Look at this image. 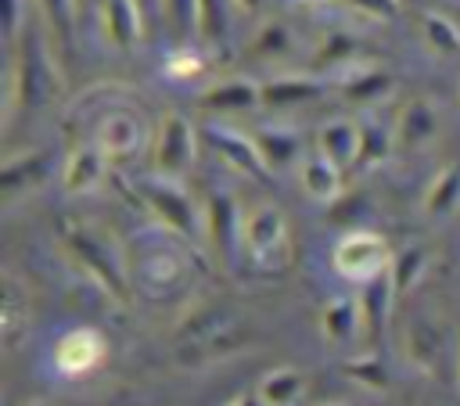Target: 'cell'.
I'll list each match as a JSON object with an SVG mask.
<instances>
[{
  "mask_svg": "<svg viewBox=\"0 0 460 406\" xmlns=\"http://www.w3.org/2000/svg\"><path fill=\"white\" fill-rule=\"evenodd\" d=\"M65 237V248L68 255L119 302L129 298V284H126V266H122V255H119V244L93 223H68L61 230Z\"/></svg>",
  "mask_w": 460,
  "mask_h": 406,
  "instance_id": "1",
  "label": "cell"
},
{
  "mask_svg": "<svg viewBox=\"0 0 460 406\" xmlns=\"http://www.w3.org/2000/svg\"><path fill=\"white\" fill-rule=\"evenodd\" d=\"M140 198L147 201V208L180 237L198 241V234L205 230V212H198V205L187 198V190L172 180V176H158L151 172L147 180H140Z\"/></svg>",
  "mask_w": 460,
  "mask_h": 406,
  "instance_id": "2",
  "label": "cell"
},
{
  "mask_svg": "<svg viewBox=\"0 0 460 406\" xmlns=\"http://www.w3.org/2000/svg\"><path fill=\"white\" fill-rule=\"evenodd\" d=\"M198 158V129L190 126L187 115L165 111L158 119L155 140H151V165L158 176H183Z\"/></svg>",
  "mask_w": 460,
  "mask_h": 406,
  "instance_id": "3",
  "label": "cell"
},
{
  "mask_svg": "<svg viewBox=\"0 0 460 406\" xmlns=\"http://www.w3.org/2000/svg\"><path fill=\"white\" fill-rule=\"evenodd\" d=\"M50 61L43 54V43L40 36H25L22 40V50L14 57V72H11V108L7 111H18V108H36L47 90H50Z\"/></svg>",
  "mask_w": 460,
  "mask_h": 406,
  "instance_id": "4",
  "label": "cell"
},
{
  "mask_svg": "<svg viewBox=\"0 0 460 406\" xmlns=\"http://www.w3.org/2000/svg\"><path fill=\"white\" fill-rule=\"evenodd\" d=\"M388 262H392L388 244L377 234H370V230H349L334 244V269L345 280L367 284L370 277H377L381 269H388Z\"/></svg>",
  "mask_w": 460,
  "mask_h": 406,
  "instance_id": "5",
  "label": "cell"
},
{
  "mask_svg": "<svg viewBox=\"0 0 460 406\" xmlns=\"http://www.w3.org/2000/svg\"><path fill=\"white\" fill-rule=\"evenodd\" d=\"M241 248L248 252L252 262L284 259V248H288V219H284V212L277 205H259V208L244 212Z\"/></svg>",
  "mask_w": 460,
  "mask_h": 406,
  "instance_id": "6",
  "label": "cell"
},
{
  "mask_svg": "<svg viewBox=\"0 0 460 406\" xmlns=\"http://www.w3.org/2000/svg\"><path fill=\"white\" fill-rule=\"evenodd\" d=\"M108 356V341L101 338V331L93 327H72L68 334L58 338L54 345V366L65 377H83L93 374Z\"/></svg>",
  "mask_w": 460,
  "mask_h": 406,
  "instance_id": "7",
  "label": "cell"
},
{
  "mask_svg": "<svg viewBox=\"0 0 460 406\" xmlns=\"http://www.w3.org/2000/svg\"><path fill=\"white\" fill-rule=\"evenodd\" d=\"M201 140H205L226 165H234L237 172H244V176H270V169H266V162H262V154H259V147H255V137H244L241 129L208 122V126H201Z\"/></svg>",
  "mask_w": 460,
  "mask_h": 406,
  "instance_id": "8",
  "label": "cell"
},
{
  "mask_svg": "<svg viewBox=\"0 0 460 406\" xmlns=\"http://www.w3.org/2000/svg\"><path fill=\"white\" fill-rule=\"evenodd\" d=\"M395 147L399 151H424L438 137V104L431 97H410L395 119Z\"/></svg>",
  "mask_w": 460,
  "mask_h": 406,
  "instance_id": "9",
  "label": "cell"
},
{
  "mask_svg": "<svg viewBox=\"0 0 460 406\" xmlns=\"http://www.w3.org/2000/svg\"><path fill=\"white\" fill-rule=\"evenodd\" d=\"M241 226H244V216L237 212V201L223 190L208 194V201H205V237H208V244L219 259H230L237 252Z\"/></svg>",
  "mask_w": 460,
  "mask_h": 406,
  "instance_id": "10",
  "label": "cell"
},
{
  "mask_svg": "<svg viewBox=\"0 0 460 406\" xmlns=\"http://www.w3.org/2000/svg\"><path fill=\"white\" fill-rule=\"evenodd\" d=\"M97 147L111 162H129L144 147V126L133 111H108L104 122L97 126Z\"/></svg>",
  "mask_w": 460,
  "mask_h": 406,
  "instance_id": "11",
  "label": "cell"
},
{
  "mask_svg": "<svg viewBox=\"0 0 460 406\" xmlns=\"http://www.w3.org/2000/svg\"><path fill=\"white\" fill-rule=\"evenodd\" d=\"M144 7L140 0H104L101 7V25H104V36L111 47L119 50H133L144 36Z\"/></svg>",
  "mask_w": 460,
  "mask_h": 406,
  "instance_id": "12",
  "label": "cell"
},
{
  "mask_svg": "<svg viewBox=\"0 0 460 406\" xmlns=\"http://www.w3.org/2000/svg\"><path fill=\"white\" fill-rule=\"evenodd\" d=\"M399 298L395 291V280H392V269H381L377 277H370L359 291V313H363V334L367 338H381L385 334V323H388V309L392 302Z\"/></svg>",
  "mask_w": 460,
  "mask_h": 406,
  "instance_id": "13",
  "label": "cell"
},
{
  "mask_svg": "<svg viewBox=\"0 0 460 406\" xmlns=\"http://www.w3.org/2000/svg\"><path fill=\"white\" fill-rule=\"evenodd\" d=\"M252 137H255V147H259L270 176L284 172L291 165H302V137L295 129H288V126H259Z\"/></svg>",
  "mask_w": 460,
  "mask_h": 406,
  "instance_id": "14",
  "label": "cell"
},
{
  "mask_svg": "<svg viewBox=\"0 0 460 406\" xmlns=\"http://www.w3.org/2000/svg\"><path fill=\"white\" fill-rule=\"evenodd\" d=\"M104 162L108 154L97 144H79L61 165V187L68 194H90L104 180Z\"/></svg>",
  "mask_w": 460,
  "mask_h": 406,
  "instance_id": "15",
  "label": "cell"
},
{
  "mask_svg": "<svg viewBox=\"0 0 460 406\" xmlns=\"http://www.w3.org/2000/svg\"><path fill=\"white\" fill-rule=\"evenodd\" d=\"M259 104H262V86L252 83V79H241V75L219 79V83H212L201 93V108L219 111V115H226V111H252Z\"/></svg>",
  "mask_w": 460,
  "mask_h": 406,
  "instance_id": "16",
  "label": "cell"
},
{
  "mask_svg": "<svg viewBox=\"0 0 460 406\" xmlns=\"http://www.w3.org/2000/svg\"><path fill=\"white\" fill-rule=\"evenodd\" d=\"M316 147L323 158H331L341 172L356 169V154H359V122L352 119H331L320 126L316 133Z\"/></svg>",
  "mask_w": 460,
  "mask_h": 406,
  "instance_id": "17",
  "label": "cell"
},
{
  "mask_svg": "<svg viewBox=\"0 0 460 406\" xmlns=\"http://www.w3.org/2000/svg\"><path fill=\"white\" fill-rule=\"evenodd\" d=\"M392 86H395L392 72H385L377 65H370V68H349L341 75V97L349 104H356V108H370V104L385 101L392 93Z\"/></svg>",
  "mask_w": 460,
  "mask_h": 406,
  "instance_id": "18",
  "label": "cell"
},
{
  "mask_svg": "<svg viewBox=\"0 0 460 406\" xmlns=\"http://www.w3.org/2000/svg\"><path fill=\"white\" fill-rule=\"evenodd\" d=\"M316 97H323V83L309 75H280V79L262 83V108L284 111V108H302Z\"/></svg>",
  "mask_w": 460,
  "mask_h": 406,
  "instance_id": "19",
  "label": "cell"
},
{
  "mask_svg": "<svg viewBox=\"0 0 460 406\" xmlns=\"http://www.w3.org/2000/svg\"><path fill=\"white\" fill-rule=\"evenodd\" d=\"M43 176H47V154L43 151H22V154H14V158L4 162V169H0V190H4L7 201H14L25 190H32Z\"/></svg>",
  "mask_w": 460,
  "mask_h": 406,
  "instance_id": "20",
  "label": "cell"
},
{
  "mask_svg": "<svg viewBox=\"0 0 460 406\" xmlns=\"http://www.w3.org/2000/svg\"><path fill=\"white\" fill-rule=\"evenodd\" d=\"M298 183H302V190H305L313 201L331 205V201L341 198V169H338L331 158H323L320 151L309 154V158H302V165H298Z\"/></svg>",
  "mask_w": 460,
  "mask_h": 406,
  "instance_id": "21",
  "label": "cell"
},
{
  "mask_svg": "<svg viewBox=\"0 0 460 406\" xmlns=\"http://www.w3.org/2000/svg\"><path fill=\"white\" fill-rule=\"evenodd\" d=\"M320 331L331 345L352 341L363 331V313H359V298H331L320 313Z\"/></svg>",
  "mask_w": 460,
  "mask_h": 406,
  "instance_id": "22",
  "label": "cell"
},
{
  "mask_svg": "<svg viewBox=\"0 0 460 406\" xmlns=\"http://www.w3.org/2000/svg\"><path fill=\"white\" fill-rule=\"evenodd\" d=\"M305 392V374L298 366H273L255 384V395L262 406H295Z\"/></svg>",
  "mask_w": 460,
  "mask_h": 406,
  "instance_id": "23",
  "label": "cell"
},
{
  "mask_svg": "<svg viewBox=\"0 0 460 406\" xmlns=\"http://www.w3.org/2000/svg\"><path fill=\"white\" fill-rule=\"evenodd\" d=\"M456 208H460V165H446L424 190V216L449 219Z\"/></svg>",
  "mask_w": 460,
  "mask_h": 406,
  "instance_id": "24",
  "label": "cell"
},
{
  "mask_svg": "<svg viewBox=\"0 0 460 406\" xmlns=\"http://www.w3.org/2000/svg\"><path fill=\"white\" fill-rule=\"evenodd\" d=\"M420 40L435 57H456L460 54V25L442 14V11H424L420 14Z\"/></svg>",
  "mask_w": 460,
  "mask_h": 406,
  "instance_id": "25",
  "label": "cell"
},
{
  "mask_svg": "<svg viewBox=\"0 0 460 406\" xmlns=\"http://www.w3.org/2000/svg\"><path fill=\"white\" fill-rule=\"evenodd\" d=\"M395 147V133L385 129L381 122H359V154H356V169H370L381 165Z\"/></svg>",
  "mask_w": 460,
  "mask_h": 406,
  "instance_id": "26",
  "label": "cell"
},
{
  "mask_svg": "<svg viewBox=\"0 0 460 406\" xmlns=\"http://www.w3.org/2000/svg\"><path fill=\"white\" fill-rule=\"evenodd\" d=\"M0 327H4V341L7 349L18 345L22 331L29 327V298L18 291V284L7 277L4 280V313H0Z\"/></svg>",
  "mask_w": 460,
  "mask_h": 406,
  "instance_id": "27",
  "label": "cell"
},
{
  "mask_svg": "<svg viewBox=\"0 0 460 406\" xmlns=\"http://www.w3.org/2000/svg\"><path fill=\"white\" fill-rule=\"evenodd\" d=\"M438 345H442V338H438V331H435L431 323H413L410 334H406V356H410V363L420 366V370H431V366H435Z\"/></svg>",
  "mask_w": 460,
  "mask_h": 406,
  "instance_id": "28",
  "label": "cell"
},
{
  "mask_svg": "<svg viewBox=\"0 0 460 406\" xmlns=\"http://www.w3.org/2000/svg\"><path fill=\"white\" fill-rule=\"evenodd\" d=\"M424 266H428V255H424V248H402L399 255H392V262H388V269H392V280H395V291L399 295H406L417 280H420V273H424Z\"/></svg>",
  "mask_w": 460,
  "mask_h": 406,
  "instance_id": "29",
  "label": "cell"
},
{
  "mask_svg": "<svg viewBox=\"0 0 460 406\" xmlns=\"http://www.w3.org/2000/svg\"><path fill=\"white\" fill-rule=\"evenodd\" d=\"M252 54L262 57V61H277V57L291 54V32H288V25L284 22H266L255 32V40H252Z\"/></svg>",
  "mask_w": 460,
  "mask_h": 406,
  "instance_id": "30",
  "label": "cell"
},
{
  "mask_svg": "<svg viewBox=\"0 0 460 406\" xmlns=\"http://www.w3.org/2000/svg\"><path fill=\"white\" fill-rule=\"evenodd\" d=\"M359 388H367V392H385L388 388V370H385V363L377 359V356H352V359H345V366H341Z\"/></svg>",
  "mask_w": 460,
  "mask_h": 406,
  "instance_id": "31",
  "label": "cell"
},
{
  "mask_svg": "<svg viewBox=\"0 0 460 406\" xmlns=\"http://www.w3.org/2000/svg\"><path fill=\"white\" fill-rule=\"evenodd\" d=\"M352 54H356V40L349 32H327L320 50H316V57H313V65L316 68H338V65H349Z\"/></svg>",
  "mask_w": 460,
  "mask_h": 406,
  "instance_id": "32",
  "label": "cell"
},
{
  "mask_svg": "<svg viewBox=\"0 0 460 406\" xmlns=\"http://www.w3.org/2000/svg\"><path fill=\"white\" fill-rule=\"evenodd\" d=\"M43 18L50 22V29L58 32V43L61 50L72 47V0H36Z\"/></svg>",
  "mask_w": 460,
  "mask_h": 406,
  "instance_id": "33",
  "label": "cell"
},
{
  "mask_svg": "<svg viewBox=\"0 0 460 406\" xmlns=\"http://www.w3.org/2000/svg\"><path fill=\"white\" fill-rule=\"evenodd\" d=\"M205 72V57L194 50V47H176L169 57H165V75L187 83V79H198Z\"/></svg>",
  "mask_w": 460,
  "mask_h": 406,
  "instance_id": "34",
  "label": "cell"
},
{
  "mask_svg": "<svg viewBox=\"0 0 460 406\" xmlns=\"http://www.w3.org/2000/svg\"><path fill=\"white\" fill-rule=\"evenodd\" d=\"M162 14L169 18V25H172L180 36L198 32V22H201L198 0H162Z\"/></svg>",
  "mask_w": 460,
  "mask_h": 406,
  "instance_id": "35",
  "label": "cell"
},
{
  "mask_svg": "<svg viewBox=\"0 0 460 406\" xmlns=\"http://www.w3.org/2000/svg\"><path fill=\"white\" fill-rule=\"evenodd\" d=\"M226 4H230V0H198V7H201V22H198V32H201L205 40H219V36H223Z\"/></svg>",
  "mask_w": 460,
  "mask_h": 406,
  "instance_id": "36",
  "label": "cell"
},
{
  "mask_svg": "<svg viewBox=\"0 0 460 406\" xmlns=\"http://www.w3.org/2000/svg\"><path fill=\"white\" fill-rule=\"evenodd\" d=\"M349 7L356 14H363L367 22H392V18H399V0H349Z\"/></svg>",
  "mask_w": 460,
  "mask_h": 406,
  "instance_id": "37",
  "label": "cell"
},
{
  "mask_svg": "<svg viewBox=\"0 0 460 406\" xmlns=\"http://www.w3.org/2000/svg\"><path fill=\"white\" fill-rule=\"evenodd\" d=\"M25 29V0H4V36L14 43Z\"/></svg>",
  "mask_w": 460,
  "mask_h": 406,
  "instance_id": "38",
  "label": "cell"
},
{
  "mask_svg": "<svg viewBox=\"0 0 460 406\" xmlns=\"http://www.w3.org/2000/svg\"><path fill=\"white\" fill-rule=\"evenodd\" d=\"M226 406H262V402H259V395H255V392H241V395H234Z\"/></svg>",
  "mask_w": 460,
  "mask_h": 406,
  "instance_id": "39",
  "label": "cell"
},
{
  "mask_svg": "<svg viewBox=\"0 0 460 406\" xmlns=\"http://www.w3.org/2000/svg\"><path fill=\"white\" fill-rule=\"evenodd\" d=\"M230 4H234L237 11H244V14H252V11L259 7V0H230Z\"/></svg>",
  "mask_w": 460,
  "mask_h": 406,
  "instance_id": "40",
  "label": "cell"
},
{
  "mask_svg": "<svg viewBox=\"0 0 460 406\" xmlns=\"http://www.w3.org/2000/svg\"><path fill=\"white\" fill-rule=\"evenodd\" d=\"M140 7L144 14H151V11H162V0H140Z\"/></svg>",
  "mask_w": 460,
  "mask_h": 406,
  "instance_id": "41",
  "label": "cell"
},
{
  "mask_svg": "<svg viewBox=\"0 0 460 406\" xmlns=\"http://www.w3.org/2000/svg\"><path fill=\"white\" fill-rule=\"evenodd\" d=\"M29 406H50V402H43V399H36V402H29Z\"/></svg>",
  "mask_w": 460,
  "mask_h": 406,
  "instance_id": "42",
  "label": "cell"
},
{
  "mask_svg": "<svg viewBox=\"0 0 460 406\" xmlns=\"http://www.w3.org/2000/svg\"><path fill=\"white\" fill-rule=\"evenodd\" d=\"M320 406H345V402H320Z\"/></svg>",
  "mask_w": 460,
  "mask_h": 406,
  "instance_id": "43",
  "label": "cell"
}]
</instances>
